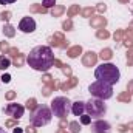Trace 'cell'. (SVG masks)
<instances>
[{"label": "cell", "mask_w": 133, "mask_h": 133, "mask_svg": "<svg viewBox=\"0 0 133 133\" xmlns=\"http://www.w3.org/2000/svg\"><path fill=\"white\" fill-rule=\"evenodd\" d=\"M26 62L36 71H48L54 65V54L51 46H45V45L34 46L26 57Z\"/></svg>", "instance_id": "obj_1"}, {"label": "cell", "mask_w": 133, "mask_h": 133, "mask_svg": "<svg viewBox=\"0 0 133 133\" xmlns=\"http://www.w3.org/2000/svg\"><path fill=\"white\" fill-rule=\"evenodd\" d=\"M95 77L98 81L108 84V85H115V84L119 82L121 73H119L118 66L113 65V64H102L95 70Z\"/></svg>", "instance_id": "obj_2"}, {"label": "cell", "mask_w": 133, "mask_h": 133, "mask_svg": "<svg viewBox=\"0 0 133 133\" xmlns=\"http://www.w3.org/2000/svg\"><path fill=\"white\" fill-rule=\"evenodd\" d=\"M51 118H53V111L48 105H37V108L30 116V122L34 127H42V125L50 124Z\"/></svg>", "instance_id": "obj_3"}, {"label": "cell", "mask_w": 133, "mask_h": 133, "mask_svg": "<svg viewBox=\"0 0 133 133\" xmlns=\"http://www.w3.org/2000/svg\"><path fill=\"white\" fill-rule=\"evenodd\" d=\"M51 111L54 116H57L59 119H65L68 113L71 111V102L65 96H57L51 101Z\"/></svg>", "instance_id": "obj_4"}, {"label": "cell", "mask_w": 133, "mask_h": 133, "mask_svg": "<svg viewBox=\"0 0 133 133\" xmlns=\"http://www.w3.org/2000/svg\"><path fill=\"white\" fill-rule=\"evenodd\" d=\"M113 85H108V84H105V82H102V81H96V82H93L91 85H90V93L95 96V98H98V99H110L111 96H113V88H111Z\"/></svg>", "instance_id": "obj_5"}, {"label": "cell", "mask_w": 133, "mask_h": 133, "mask_svg": "<svg viewBox=\"0 0 133 133\" xmlns=\"http://www.w3.org/2000/svg\"><path fill=\"white\" fill-rule=\"evenodd\" d=\"M85 111L91 116V118H96V119H101L105 111H107V105L104 104L102 99H98V98H93L88 102H85Z\"/></svg>", "instance_id": "obj_6"}, {"label": "cell", "mask_w": 133, "mask_h": 133, "mask_svg": "<svg viewBox=\"0 0 133 133\" xmlns=\"http://www.w3.org/2000/svg\"><path fill=\"white\" fill-rule=\"evenodd\" d=\"M23 111H25V108H23L20 104H8V105L5 107V113H6L8 116L14 118V119H20V118L23 116Z\"/></svg>", "instance_id": "obj_7"}, {"label": "cell", "mask_w": 133, "mask_h": 133, "mask_svg": "<svg viewBox=\"0 0 133 133\" xmlns=\"http://www.w3.org/2000/svg\"><path fill=\"white\" fill-rule=\"evenodd\" d=\"M111 132V125L107 121L98 119L91 124V133H110Z\"/></svg>", "instance_id": "obj_8"}, {"label": "cell", "mask_w": 133, "mask_h": 133, "mask_svg": "<svg viewBox=\"0 0 133 133\" xmlns=\"http://www.w3.org/2000/svg\"><path fill=\"white\" fill-rule=\"evenodd\" d=\"M19 30L22 33H33L36 30V22L33 17H23L19 23Z\"/></svg>", "instance_id": "obj_9"}, {"label": "cell", "mask_w": 133, "mask_h": 133, "mask_svg": "<svg viewBox=\"0 0 133 133\" xmlns=\"http://www.w3.org/2000/svg\"><path fill=\"white\" fill-rule=\"evenodd\" d=\"M53 46H59V48H66L68 43H66L65 37L62 33H54V36L51 37V42H50Z\"/></svg>", "instance_id": "obj_10"}, {"label": "cell", "mask_w": 133, "mask_h": 133, "mask_svg": "<svg viewBox=\"0 0 133 133\" xmlns=\"http://www.w3.org/2000/svg\"><path fill=\"white\" fill-rule=\"evenodd\" d=\"M96 62H98V54L93 53V51H87L84 54V57H82L84 66H93V65H96Z\"/></svg>", "instance_id": "obj_11"}, {"label": "cell", "mask_w": 133, "mask_h": 133, "mask_svg": "<svg viewBox=\"0 0 133 133\" xmlns=\"http://www.w3.org/2000/svg\"><path fill=\"white\" fill-rule=\"evenodd\" d=\"M71 113H73L74 116H82V115L85 113V102H82V101L73 102V104H71Z\"/></svg>", "instance_id": "obj_12"}, {"label": "cell", "mask_w": 133, "mask_h": 133, "mask_svg": "<svg viewBox=\"0 0 133 133\" xmlns=\"http://www.w3.org/2000/svg\"><path fill=\"white\" fill-rule=\"evenodd\" d=\"M90 25H91L93 28H104V26L107 25V20H105V17H102V16H96V17H91Z\"/></svg>", "instance_id": "obj_13"}, {"label": "cell", "mask_w": 133, "mask_h": 133, "mask_svg": "<svg viewBox=\"0 0 133 133\" xmlns=\"http://www.w3.org/2000/svg\"><path fill=\"white\" fill-rule=\"evenodd\" d=\"M81 53H82V46H81V45H74V46L68 48L66 56H68V57H71V59H74V57H77Z\"/></svg>", "instance_id": "obj_14"}, {"label": "cell", "mask_w": 133, "mask_h": 133, "mask_svg": "<svg viewBox=\"0 0 133 133\" xmlns=\"http://www.w3.org/2000/svg\"><path fill=\"white\" fill-rule=\"evenodd\" d=\"M76 84H77V77H74V76H73V77H70V81H66L65 84H62V85H61V88H62L64 91H66V90H70L71 87H74Z\"/></svg>", "instance_id": "obj_15"}, {"label": "cell", "mask_w": 133, "mask_h": 133, "mask_svg": "<svg viewBox=\"0 0 133 133\" xmlns=\"http://www.w3.org/2000/svg\"><path fill=\"white\" fill-rule=\"evenodd\" d=\"M99 57L102 61H108V59H111L113 57V51L110 50V48H105V50H102L99 54Z\"/></svg>", "instance_id": "obj_16"}, {"label": "cell", "mask_w": 133, "mask_h": 133, "mask_svg": "<svg viewBox=\"0 0 133 133\" xmlns=\"http://www.w3.org/2000/svg\"><path fill=\"white\" fill-rule=\"evenodd\" d=\"M3 34H5L6 37H14V36H16V30H14V26H11V25H5V26H3Z\"/></svg>", "instance_id": "obj_17"}, {"label": "cell", "mask_w": 133, "mask_h": 133, "mask_svg": "<svg viewBox=\"0 0 133 133\" xmlns=\"http://www.w3.org/2000/svg\"><path fill=\"white\" fill-rule=\"evenodd\" d=\"M64 11H65V8H64L62 5H57V6H54V8L51 9V16H53V17H59Z\"/></svg>", "instance_id": "obj_18"}, {"label": "cell", "mask_w": 133, "mask_h": 133, "mask_svg": "<svg viewBox=\"0 0 133 133\" xmlns=\"http://www.w3.org/2000/svg\"><path fill=\"white\" fill-rule=\"evenodd\" d=\"M9 65H11V61L6 56H0V70H6L9 68Z\"/></svg>", "instance_id": "obj_19"}, {"label": "cell", "mask_w": 133, "mask_h": 133, "mask_svg": "<svg viewBox=\"0 0 133 133\" xmlns=\"http://www.w3.org/2000/svg\"><path fill=\"white\" fill-rule=\"evenodd\" d=\"M54 87H56V85H54V82H53V81H51V82H48V84H46V87L42 90V91H43V96H50V95H51V91L54 90Z\"/></svg>", "instance_id": "obj_20"}, {"label": "cell", "mask_w": 133, "mask_h": 133, "mask_svg": "<svg viewBox=\"0 0 133 133\" xmlns=\"http://www.w3.org/2000/svg\"><path fill=\"white\" fill-rule=\"evenodd\" d=\"M33 12H42V14H45V12H48V9L45 8V6H42V5H31V8H30Z\"/></svg>", "instance_id": "obj_21"}, {"label": "cell", "mask_w": 133, "mask_h": 133, "mask_svg": "<svg viewBox=\"0 0 133 133\" xmlns=\"http://www.w3.org/2000/svg\"><path fill=\"white\" fill-rule=\"evenodd\" d=\"M68 127H70V132L71 133H79L81 132V125H79V122H76V121H71V122L68 124Z\"/></svg>", "instance_id": "obj_22"}, {"label": "cell", "mask_w": 133, "mask_h": 133, "mask_svg": "<svg viewBox=\"0 0 133 133\" xmlns=\"http://www.w3.org/2000/svg\"><path fill=\"white\" fill-rule=\"evenodd\" d=\"M79 11H81V8H79V5H73L68 11H66V16L68 17H73V16H76V14H79Z\"/></svg>", "instance_id": "obj_23"}, {"label": "cell", "mask_w": 133, "mask_h": 133, "mask_svg": "<svg viewBox=\"0 0 133 133\" xmlns=\"http://www.w3.org/2000/svg\"><path fill=\"white\" fill-rule=\"evenodd\" d=\"M118 101H121V102H130V101H132V95H130L129 91L121 93V95L118 96Z\"/></svg>", "instance_id": "obj_24"}, {"label": "cell", "mask_w": 133, "mask_h": 133, "mask_svg": "<svg viewBox=\"0 0 133 133\" xmlns=\"http://www.w3.org/2000/svg\"><path fill=\"white\" fill-rule=\"evenodd\" d=\"M26 108L31 110V111H34V110L37 108V104H36V99H34V98H31V99L26 101Z\"/></svg>", "instance_id": "obj_25"}, {"label": "cell", "mask_w": 133, "mask_h": 133, "mask_svg": "<svg viewBox=\"0 0 133 133\" xmlns=\"http://www.w3.org/2000/svg\"><path fill=\"white\" fill-rule=\"evenodd\" d=\"M96 36H98V39H108V37H110V33H108V31H105L104 28H101V30H98Z\"/></svg>", "instance_id": "obj_26"}, {"label": "cell", "mask_w": 133, "mask_h": 133, "mask_svg": "<svg viewBox=\"0 0 133 133\" xmlns=\"http://www.w3.org/2000/svg\"><path fill=\"white\" fill-rule=\"evenodd\" d=\"M23 61H25V59H23V54H20V53H19V54L14 57V65H16V66H22V65H23Z\"/></svg>", "instance_id": "obj_27"}, {"label": "cell", "mask_w": 133, "mask_h": 133, "mask_svg": "<svg viewBox=\"0 0 133 133\" xmlns=\"http://www.w3.org/2000/svg\"><path fill=\"white\" fill-rule=\"evenodd\" d=\"M124 36H125V31H122V30H118L116 33L113 34V37H115L116 42H121V40L124 39Z\"/></svg>", "instance_id": "obj_28"}, {"label": "cell", "mask_w": 133, "mask_h": 133, "mask_svg": "<svg viewBox=\"0 0 133 133\" xmlns=\"http://www.w3.org/2000/svg\"><path fill=\"white\" fill-rule=\"evenodd\" d=\"M90 122H91V116H90V115H82V116H81V124L88 125Z\"/></svg>", "instance_id": "obj_29"}, {"label": "cell", "mask_w": 133, "mask_h": 133, "mask_svg": "<svg viewBox=\"0 0 133 133\" xmlns=\"http://www.w3.org/2000/svg\"><path fill=\"white\" fill-rule=\"evenodd\" d=\"M93 12H95V8H85V9H82V16L84 17H90V16H93Z\"/></svg>", "instance_id": "obj_30"}, {"label": "cell", "mask_w": 133, "mask_h": 133, "mask_svg": "<svg viewBox=\"0 0 133 133\" xmlns=\"http://www.w3.org/2000/svg\"><path fill=\"white\" fill-rule=\"evenodd\" d=\"M11 19V12L9 11H3L2 14H0V20H3V22H8Z\"/></svg>", "instance_id": "obj_31"}, {"label": "cell", "mask_w": 133, "mask_h": 133, "mask_svg": "<svg viewBox=\"0 0 133 133\" xmlns=\"http://www.w3.org/2000/svg\"><path fill=\"white\" fill-rule=\"evenodd\" d=\"M9 48H11V46H9V45H8L6 42H2V43H0V51H2V53H5V54H8V51H9Z\"/></svg>", "instance_id": "obj_32"}, {"label": "cell", "mask_w": 133, "mask_h": 133, "mask_svg": "<svg viewBox=\"0 0 133 133\" xmlns=\"http://www.w3.org/2000/svg\"><path fill=\"white\" fill-rule=\"evenodd\" d=\"M46 9L48 8H53V6H56V0H43V3H42Z\"/></svg>", "instance_id": "obj_33"}, {"label": "cell", "mask_w": 133, "mask_h": 133, "mask_svg": "<svg viewBox=\"0 0 133 133\" xmlns=\"http://www.w3.org/2000/svg\"><path fill=\"white\" fill-rule=\"evenodd\" d=\"M62 28H64V30H65V31H70V30H71V28H73V22H71V20H70V19H68V20H66V22H64V23H62Z\"/></svg>", "instance_id": "obj_34"}, {"label": "cell", "mask_w": 133, "mask_h": 133, "mask_svg": "<svg viewBox=\"0 0 133 133\" xmlns=\"http://www.w3.org/2000/svg\"><path fill=\"white\" fill-rule=\"evenodd\" d=\"M8 54H9L11 57H16V56L19 54V51H17V48H9V51H8Z\"/></svg>", "instance_id": "obj_35"}, {"label": "cell", "mask_w": 133, "mask_h": 133, "mask_svg": "<svg viewBox=\"0 0 133 133\" xmlns=\"http://www.w3.org/2000/svg\"><path fill=\"white\" fill-rule=\"evenodd\" d=\"M127 61H129V65H133V50L129 51V54H127Z\"/></svg>", "instance_id": "obj_36"}, {"label": "cell", "mask_w": 133, "mask_h": 133, "mask_svg": "<svg viewBox=\"0 0 133 133\" xmlns=\"http://www.w3.org/2000/svg\"><path fill=\"white\" fill-rule=\"evenodd\" d=\"M0 81H2V82H5V84H8V82L11 81V76H9V74H3V76L0 77Z\"/></svg>", "instance_id": "obj_37"}, {"label": "cell", "mask_w": 133, "mask_h": 133, "mask_svg": "<svg viewBox=\"0 0 133 133\" xmlns=\"http://www.w3.org/2000/svg\"><path fill=\"white\" fill-rule=\"evenodd\" d=\"M14 98H16V91H8V93H6V99L8 101L14 99Z\"/></svg>", "instance_id": "obj_38"}, {"label": "cell", "mask_w": 133, "mask_h": 133, "mask_svg": "<svg viewBox=\"0 0 133 133\" xmlns=\"http://www.w3.org/2000/svg\"><path fill=\"white\" fill-rule=\"evenodd\" d=\"M96 9H98V11H99V12H104V11H105V9H107V6H105V5H104V3H99V5H98V6H96Z\"/></svg>", "instance_id": "obj_39"}, {"label": "cell", "mask_w": 133, "mask_h": 133, "mask_svg": "<svg viewBox=\"0 0 133 133\" xmlns=\"http://www.w3.org/2000/svg\"><path fill=\"white\" fill-rule=\"evenodd\" d=\"M62 70H64V73H65L66 76H70V74H71V68H70L68 65H64V66H62Z\"/></svg>", "instance_id": "obj_40"}, {"label": "cell", "mask_w": 133, "mask_h": 133, "mask_svg": "<svg viewBox=\"0 0 133 133\" xmlns=\"http://www.w3.org/2000/svg\"><path fill=\"white\" fill-rule=\"evenodd\" d=\"M14 125H17V122H16L14 119H9V121H6V127H14Z\"/></svg>", "instance_id": "obj_41"}, {"label": "cell", "mask_w": 133, "mask_h": 133, "mask_svg": "<svg viewBox=\"0 0 133 133\" xmlns=\"http://www.w3.org/2000/svg\"><path fill=\"white\" fill-rule=\"evenodd\" d=\"M127 90H129L130 95H133V81H130V82L127 84Z\"/></svg>", "instance_id": "obj_42"}, {"label": "cell", "mask_w": 133, "mask_h": 133, "mask_svg": "<svg viewBox=\"0 0 133 133\" xmlns=\"http://www.w3.org/2000/svg\"><path fill=\"white\" fill-rule=\"evenodd\" d=\"M51 79H53V77H51L50 74H45V76H43V82H45V84H48V82H51Z\"/></svg>", "instance_id": "obj_43"}, {"label": "cell", "mask_w": 133, "mask_h": 133, "mask_svg": "<svg viewBox=\"0 0 133 133\" xmlns=\"http://www.w3.org/2000/svg\"><path fill=\"white\" fill-rule=\"evenodd\" d=\"M16 0H0V5H9V3H14Z\"/></svg>", "instance_id": "obj_44"}, {"label": "cell", "mask_w": 133, "mask_h": 133, "mask_svg": "<svg viewBox=\"0 0 133 133\" xmlns=\"http://www.w3.org/2000/svg\"><path fill=\"white\" fill-rule=\"evenodd\" d=\"M127 129H129L127 125H119V129H118V130H119L121 133H124V132H127Z\"/></svg>", "instance_id": "obj_45"}, {"label": "cell", "mask_w": 133, "mask_h": 133, "mask_svg": "<svg viewBox=\"0 0 133 133\" xmlns=\"http://www.w3.org/2000/svg\"><path fill=\"white\" fill-rule=\"evenodd\" d=\"M25 132H26V133H36V129H34V125H33V127H28Z\"/></svg>", "instance_id": "obj_46"}, {"label": "cell", "mask_w": 133, "mask_h": 133, "mask_svg": "<svg viewBox=\"0 0 133 133\" xmlns=\"http://www.w3.org/2000/svg\"><path fill=\"white\" fill-rule=\"evenodd\" d=\"M12 133H23V130H22L20 127H16V129H14V132H12Z\"/></svg>", "instance_id": "obj_47"}, {"label": "cell", "mask_w": 133, "mask_h": 133, "mask_svg": "<svg viewBox=\"0 0 133 133\" xmlns=\"http://www.w3.org/2000/svg\"><path fill=\"white\" fill-rule=\"evenodd\" d=\"M57 133H66V130H65V129H62V127H61V129L57 130Z\"/></svg>", "instance_id": "obj_48"}, {"label": "cell", "mask_w": 133, "mask_h": 133, "mask_svg": "<svg viewBox=\"0 0 133 133\" xmlns=\"http://www.w3.org/2000/svg\"><path fill=\"white\" fill-rule=\"evenodd\" d=\"M0 133H6V130H5V129H2V127H0Z\"/></svg>", "instance_id": "obj_49"}, {"label": "cell", "mask_w": 133, "mask_h": 133, "mask_svg": "<svg viewBox=\"0 0 133 133\" xmlns=\"http://www.w3.org/2000/svg\"><path fill=\"white\" fill-rule=\"evenodd\" d=\"M127 127H132V129H133V122H130V124H127Z\"/></svg>", "instance_id": "obj_50"}, {"label": "cell", "mask_w": 133, "mask_h": 133, "mask_svg": "<svg viewBox=\"0 0 133 133\" xmlns=\"http://www.w3.org/2000/svg\"><path fill=\"white\" fill-rule=\"evenodd\" d=\"M119 2H121V3H127L129 0H119Z\"/></svg>", "instance_id": "obj_51"}]
</instances>
